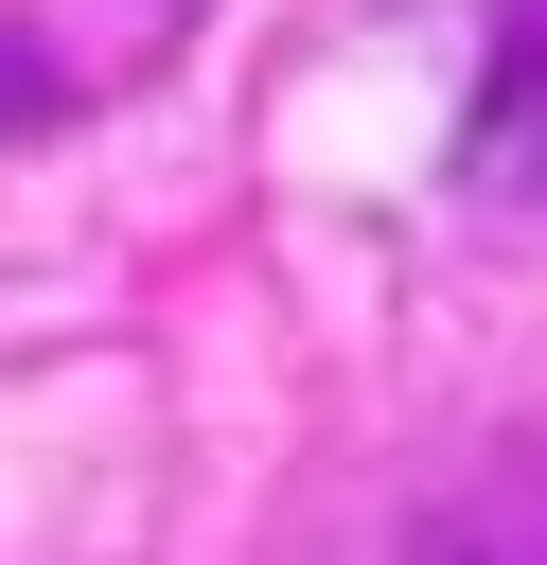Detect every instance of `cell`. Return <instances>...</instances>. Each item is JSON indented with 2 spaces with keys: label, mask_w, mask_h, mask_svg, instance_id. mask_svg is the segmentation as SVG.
<instances>
[{
  "label": "cell",
  "mask_w": 547,
  "mask_h": 565,
  "mask_svg": "<svg viewBox=\"0 0 547 565\" xmlns=\"http://www.w3.org/2000/svg\"><path fill=\"white\" fill-rule=\"evenodd\" d=\"M388 565H547V441H512V459H476Z\"/></svg>",
  "instance_id": "6da1fadb"
}]
</instances>
